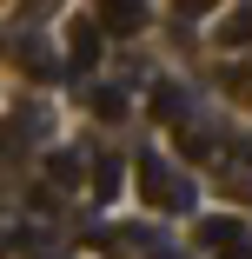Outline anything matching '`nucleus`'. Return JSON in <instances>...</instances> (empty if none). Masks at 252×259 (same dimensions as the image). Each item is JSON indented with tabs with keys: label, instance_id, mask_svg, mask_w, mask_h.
<instances>
[{
	"label": "nucleus",
	"instance_id": "f257e3e1",
	"mask_svg": "<svg viewBox=\"0 0 252 259\" xmlns=\"http://www.w3.org/2000/svg\"><path fill=\"white\" fill-rule=\"evenodd\" d=\"M139 186H146V199H153L160 213H192V199H199V186L186 173H173L160 153H139Z\"/></svg>",
	"mask_w": 252,
	"mask_h": 259
},
{
	"label": "nucleus",
	"instance_id": "f03ea898",
	"mask_svg": "<svg viewBox=\"0 0 252 259\" xmlns=\"http://www.w3.org/2000/svg\"><path fill=\"white\" fill-rule=\"evenodd\" d=\"M192 239H199V246H219V252H239V246H245V226H239L232 213H219V220H199Z\"/></svg>",
	"mask_w": 252,
	"mask_h": 259
},
{
	"label": "nucleus",
	"instance_id": "7ed1b4c3",
	"mask_svg": "<svg viewBox=\"0 0 252 259\" xmlns=\"http://www.w3.org/2000/svg\"><path fill=\"white\" fill-rule=\"evenodd\" d=\"M99 20H73V33H67V54H73V73H86L93 60H99Z\"/></svg>",
	"mask_w": 252,
	"mask_h": 259
},
{
	"label": "nucleus",
	"instance_id": "20e7f679",
	"mask_svg": "<svg viewBox=\"0 0 252 259\" xmlns=\"http://www.w3.org/2000/svg\"><path fill=\"white\" fill-rule=\"evenodd\" d=\"M93 20L107 27V33H139V27H146V7H139V0H107Z\"/></svg>",
	"mask_w": 252,
	"mask_h": 259
},
{
	"label": "nucleus",
	"instance_id": "39448f33",
	"mask_svg": "<svg viewBox=\"0 0 252 259\" xmlns=\"http://www.w3.org/2000/svg\"><path fill=\"white\" fill-rule=\"evenodd\" d=\"M120 173H126V166H120V153H99V160H93V199H99V206L120 199Z\"/></svg>",
	"mask_w": 252,
	"mask_h": 259
},
{
	"label": "nucleus",
	"instance_id": "423d86ee",
	"mask_svg": "<svg viewBox=\"0 0 252 259\" xmlns=\"http://www.w3.org/2000/svg\"><path fill=\"white\" fill-rule=\"evenodd\" d=\"M153 120H186V87H173V80L153 87Z\"/></svg>",
	"mask_w": 252,
	"mask_h": 259
},
{
	"label": "nucleus",
	"instance_id": "0eeeda50",
	"mask_svg": "<svg viewBox=\"0 0 252 259\" xmlns=\"http://www.w3.org/2000/svg\"><path fill=\"white\" fill-rule=\"evenodd\" d=\"M86 107H93L99 120H126V93H120V87H86Z\"/></svg>",
	"mask_w": 252,
	"mask_h": 259
},
{
	"label": "nucleus",
	"instance_id": "6e6552de",
	"mask_svg": "<svg viewBox=\"0 0 252 259\" xmlns=\"http://www.w3.org/2000/svg\"><path fill=\"white\" fill-rule=\"evenodd\" d=\"M46 173H54V186H80V173H93V166L80 160V153H54V166H46Z\"/></svg>",
	"mask_w": 252,
	"mask_h": 259
},
{
	"label": "nucleus",
	"instance_id": "1a4fd4ad",
	"mask_svg": "<svg viewBox=\"0 0 252 259\" xmlns=\"http://www.w3.org/2000/svg\"><path fill=\"white\" fill-rule=\"evenodd\" d=\"M219 40H226V47H245V40H252V7L226 14V20H219Z\"/></svg>",
	"mask_w": 252,
	"mask_h": 259
},
{
	"label": "nucleus",
	"instance_id": "9d476101",
	"mask_svg": "<svg viewBox=\"0 0 252 259\" xmlns=\"http://www.w3.org/2000/svg\"><path fill=\"white\" fill-rule=\"evenodd\" d=\"M219 259H252V246H239V252H219Z\"/></svg>",
	"mask_w": 252,
	"mask_h": 259
}]
</instances>
